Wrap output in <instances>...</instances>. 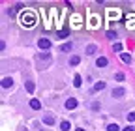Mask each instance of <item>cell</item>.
Instances as JSON below:
<instances>
[{
  "instance_id": "5bb4252c",
  "label": "cell",
  "mask_w": 135,
  "mask_h": 131,
  "mask_svg": "<svg viewBox=\"0 0 135 131\" xmlns=\"http://www.w3.org/2000/svg\"><path fill=\"white\" fill-rule=\"evenodd\" d=\"M70 127H71V124H70V122H66V120H64V122H60V129H62V131H70Z\"/></svg>"
},
{
  "instance_id": "cb8c5ba5",
  "label": "cell",
  "mask_w": 135,
  "mask_h": 131,
  "mask_svg": "<svg viewBox=\"0 0 135 131\" xmlns=\"http://www.w3.org/2000/svg\"><path fill=\"white\" fill-rule=\"evenodd\" d=\"M122 131H135V127H131V125H128V127H124Z\"/></svg>"
},
{
  "instance_id": "7a4b0ae2",
  "label": "cell",
  "mask_w": 135,
  "mask_h": 131,
  "mask_svg": "<svg viewBox=\"0 0 135 131\" xmlns=\"http://www.w3.org/2000/svg\"><path fill=\"white\" fill-rule=\"evenodd\" d=\"M34 23H36V15H34V13H28L26 11L23 17H21V24L23 26H28L30 28V26H34Z\"/></svg>"
},
{
  "instance_id": "3957f363",
  "label": "cell",
  "mask_w": 135,
  "mask_h": 131,
  "mask_svg": "<svg viewBox=\"0 0 135 131\" xmlns=\"http://www.w3.org/2000/svg\"><path fill=\"white\" fill-rule=\"evenodd\" d=\"M38 47L43 49V51H49V49H51V39H47V38H40V39H38Z\"/></svg>"
},
{
  "instance_id": "9a60e30c",
  "label": "cell",
  "mask_w": 135,
  "mask_h": 131,
  "mask_svg": "<svg viewBox=\"0 0 135 131\" xmlns=\"http://www.w3.org/2000/svg\"><path fill=\"white\" fill-rule=\"evenodd\" d=\"M120 58H122V62H126V64H129V62H131V56H129L128 53H122V54H120Z\"/></svg>"
},
{
  "instance_id": "8992f818",
  "label": "cell",
  "mask_w": 135,
  "mask_h": 131,
  "mask_svg": "<svg viewBox=\"0 0 135 131\" xmlns=\"http://www.w3.org/2000/svg\"><path fill=\"white\" fill-rule=\"evenodd\" d=\"M124 95H126V90H124V88H120V86L113 90V97H124Z\"/></svg>"
},
{
  "instance_id": "52a82bcc",
  "label": "cell",
  "mask_w": 135,
  "mask_h": 131,
  "mask_svg": "<svg viewBox=\"0 0 135 131\" xmlns=\"http://www.w3.org/2000/svg\"><path fill=\"white\" fill-rule=\"evenodd\" d=\"M107 64H109V60H107L105 56H99V58L96 60V66H98V68H105Z\"/></svg>"
},
{
  "instance_id": "7c38bea8",
  "label": "cell",
  "mask_w": 135,
  "mask_h": 131,
  "mask_svg": "<svg viewBox=\"0 0 135 131\" xmlns=\"http://www.w3.org/2000/svg\"><path fill=\"white\" fill-rule=\"evenodd\" d=\"M103 88H105V83H103V80H99V83L94 84V92H99V90H103Z\"/></svg>"
},
{
  "instance_id": "44dd1931",
  "label": "cell",
  "mask_w": 135,
  "mask_h": 131,
  "mask_svg": "<svg viewBox=\"0 0 135 131\" xmlns=\"http://www.w3.org/2000/svg\"><path fill=\"white\" fill-rule=\"evenodd\" d=\"M114 79H116V80H124V73H116Z\"/></svg>"
},
{
  "instance_id": "d6986e66",
  "label": "cell",
  "mask_w": 135,
  "mask_h": 131,
  "mask_svg": "<svg viewBox=\"0 0 135 131\" xmlns=\"http://www.w3.org/2000/svg\"><path fill=\"white\" fill-rule=\"evenodd\" d=\"M113 49H114L116 53H120V54H122V45H120V43H114V45H113Z\"/></svg>"
},
{
  "instance_id": "7402d4cb",
  "label": "cell",
  "mask_w": 135,
  "mask_h": 131,
  "mask_svg": "<svg viewBox=\"0 0 135 131\" xmlns=\"http://www.w3.org/2000/svg\"><path fill=\"white\" fill-rule=\"evenodd\" d=\"M107 38H109V39H114L116 34H114V32H107Z\"/></svg>"
},
{
  "instance_id": "9c48e42d",
  "label": "cell",
  "mask_w": 135,
  "mask_h": 131,
  "mask_svg": "<svg viewBox=\"0 0 135 131\" xmlns=\"http://www.w3.org/2000/svg\"><path fill=\"white\" fill-rule=\"evenodd\" d=\"M30 109H34V110H40V109H41L40 99H30Z\"/></svg>"
},
{
  "instance_id": "6da1fadb",
  "label": "cell",
  "mask_w": 135,
  "mask_h": 131,
  "mask_svg": "<svg viewBox=\"0 0 135 131\" xmlns=\"http://www.w3.org/2000/svg\"><path fill=\"white\" fill-rule=\"evenodd\" d=\"M36 60L40 64V68H47V66L51 64V60H53V56H51V53H38Z\"/></svg>"
},
{
  "instance_id": "603a6c76",
  "label": "cell",
  "mask_w": 135,
  "mask_h": 131,
  "mask_svg": "<svg viewBox=\"0 0 135 131\" xmlns=\"http://www.w3.org/2000/svg\"><path fill=\"white\" fill-rule=\"evenodd\" d=\"M98 109H99V103L94 101V103H92V110H98Z\"/></svg>"
},
{
  "instance_id": "ac0fdd59",
  "label": "cell",
  "mask_w": 135,
  "mask_h": 131,
  "mask_svg": "<svg viewBox=\"0 0 135 131\" xmlns=\"http://www.w3.org/2000/svg\"><path fill=\"white\" fill-rule=\"evenodd\" d=\"M107 131H118V124H109L107 125Z\"/></svg>"
},
{
  "instance_id": "277c9868",
  "label": "cell",
  "mask_w": 135,
  "mask_h": 131,
  "mask_svg": "<svg viewBox=\"0 0 135 131\" xmlns=\"http://www.w3.org/2000/svg\"><path fill=\"white\" fill-rule=\"evenodd\" d=\"M75 107H77V99H75V97H70V99L66 101V109L68 110H73Z\"/></svg>"
},
{
  "instance_id": "ba28073f",
  "label": "cell",
  "mask_w": 135,
  "mask_h": 131,
  "mask_svg": "<svg viewBox=\"0 0 135 131\" xmlns=\"http://www.w3.org/2000/svg\"><path fill=\"white\" fill-rule=\"evenodd\" d=\"M11 84H13L11 77H4L2 79V88H11Z\"/></svg>"
},
{
  "instance_id": "2e32d148",
  "label": "cell",
  "mask_w": 135,
  "mask_h": 131,
  "mask_svg": "<svg viewBox=\"0 0 135 131\" xmlns=\"http://www.w3.org/2000/svg\"><path fill=\"white\" fill-rule=\"evenodd\" d=\"M79 62H81V58H79V56H77V54H73V56H71V58H70V64H71V66H77V64H79Z\"/></svg>"
},
{
  "instance_id": "e0dca14e",
  "label": "cell",
  "mask_w": 135,
  "mask_h": 131,
  "mask_svg": "<svg viewBox=\"0 0 135 131\" xmlns=\"http://www.w3.org/2000/svg\"><path fill=\"white\" fill-rule=\"evenodd\" d=\"M73 84H75L77 88L83 84V79H81V75H75V79H73Z\"/></svg>"
},
{
  "instance_id": "d4e9b609",
  "label": "cell",
  "mask_w": 135,
  "mask_h": 131,
  "mask_svg": "<svg viewBox=\"0 0 135 131\" xmlns=\"http://www.w3.org/2000/svg\"><path fill=\"white\" fill-rule=\"evenodd\" d=\"M77 131H84V129H81V127H77Z\"/></svg>"
},
{
  "instance_id": "5b68a950",
  "label": "cell",
  "mask_w": 135,
  "mask_h": 131,
  "mask_svg": "<svg viewBox=\"0 0 135 131\" xmlns=\"http://www.w3.org/2000/svg\"><path fill=\"white\" fill-rule=\"evenodd\" d=\"M43 124L55 125V116H53V114H43Z\"/></svg>"
},
{
  "instance_id": "4fadbf2b",
  "label": "cell",
  "mask_w": 135,
  "mask_h": 131,
  "mask_svg": "<svg viewBox=\"0 0 135 131\" xmlns=\"http://www.w3.org/2000/svg\"><path fill=\"white\" fill-rule=\"evenodd\" d=\"M34 88H36V86H34V80H26V92H28V94H32V92H34Z\"/></svg>"
},
{
  "instance_id": "ffe728a7",
  "label": "cell",
  "mask_w": 135,
  "mask_h": 131,
  "mask_svg": "<svg viewBox=\"0 0 135 131\" xmlns=\"http://www.w3.org/2000/svg\"><path fill=\"white\" fill-rule=\"evenodd\" d=\"M128 122H135V112H128Z\"/></svg>"
},
{
  "instance_id": "30bf717a",
  "label": "cell",
  "mask_w": 135,
  "mask_h": 131,
  "mask_svg": "<svg viewBox=\"0 0 135 131\" xmlns=\"http://www.w3.org/2000/svg\"><path fill=\"white\" fill-rule=\"evenodd\" d=\"M71 49H73V43L70 41V43H64V45L60 47V51H62V53H70Z\"/></svg>"
},
{
  "instance_id": "8fae6325",
  "label": "cell",
  "mask_w": 135,
  "mask_h": 131,
  "mask_svg": "<svg viewBox=\"0 0 135 131\" xmlns=\"http://www.w3.org/2000/svg\"><path fill=\"white\" fill-rule=\"evenodd\" d=\"M96 51H98V47H96L94 43H90V45L86 47V54H88V56H90V54H94Z\"/></svg>"
}]
</instances>
